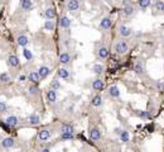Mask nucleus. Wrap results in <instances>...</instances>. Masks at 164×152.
Returning <instances> with one entry per match:
<instances>
[{"instance_id":"1","label":"nucleus","mask_w":164,"mask_h":152,"mask_svg":"<svg viewBox=\"0 0 164 152\" xmlns=\"http://www.w3.org/2000/svg\"><path fill=\"white\" fill-rule=\"evenodd\" d=\"M115 49H116V52H117L119 55L126 53V52H128V44H126V42H125V41H119V42L116 43V46H115Z\"/></svg>"},{"instance_id":"2","label":"nucleus","mask_w":164,"mask_h":152,"mask_svg":"<svg viewBox=\"0 0 164 152\" xmlns=\"http://www.w3.org/2000/svg\"><path fill=\"white\" fill-rule=\"evenodd\" d=\"M67 8H68L69 12H76V10H78V8H79L78 0H69L68 4H67Z\"/></svg>"},{"instance_id":"3","label":"nucleus","mask_w":164,"mask_h":152,"mask_svg":"<svg viewBox=\"0 0 164 152\" xmlns=\"http://www.w3.org/2000/svg\"><path fill=\"white\" fill-rule=\"evenodd\" d=\"M49 137H51V132L48 129H42L38 133V138L40 141H47V139H49Z\"/></svg>"},{"instance_id":"4","label":"nucleus","mask_w":164,"mask_h":152,"mask_svg":"<svg viewBox=\"0 0 164 152\" xmlns=\"http://www.w3.org/2000/svg\"><path fill=\"white\" fill-rule=\"evenodd\" d=\"M134 71L138 73V75H141L144 72V66H143V62L141 61H136L134 63Z\"/></svg>"},{"instance_id":"5","label":"nucleus","mask_w":164,"mask_h":152,"mask_svg":"<svg viewBox=\"0 0 164 152\" xmlns=\"http://www.w3.org/2000/svg\"><path fill=\"white\" fill-rule=\"evenodd\" d=\"M18 118L17 117H14V115H10V117H8L7 119H5V123L9 125V127H15L17 124H18Z\"/></svg>"},{"instance_id":"6","label":"nucleus","mask_w":164,"mask_h":152,"mask_svg":"<svg viewBox=\"0 0 164 152\" xmlns=\"http://www.w3.org/2000/svg\"><path fill=\"white\" fill-rule=\"evenodd\" d=\"M90 136H91V139L92 141H99L101 138V133L97 128H92L91 132H90Z\"/></svg>"},{"instance_id":"7","label":"nucleus","mask_w":164,"mask_h":152,"mask_svg":"<svg viewBox=\"0 0 164 152\" xmlns=\"http://www.w3.org/2000/svg\"><path fill=\"white\" fill-rule=\"evenodd\" d=\"M100 27H101L102 29H105V31L110 29V28H111V19H110V18H104V19L101 20Z\"/></svg>"},{"instance_id":"8","label":"nucleus","mask_w":164,"mask_h":152,"mask_svg":"<svg viewBox=\"0 0 164 152\" xmlns=\"http://www.w3.org/2000/svg\"><path fill=\"white\" fill-rule=\"evenodd\" d=\"M8 63H9L10 66H13V67H17V66H19V58H18L17 56L12 55V56H9V58H8Z\"/></svg>"},{"instance_id":"9","label":"nucleus","mask_w":164,"mask_h":152,"mask_svg":"<svg viewBox=\"0 0 164 152\" xmlns=\"http://www.w3.org/2000/svg\"><path fill=\"white\" fill-rule=\"evenodd\" d=\"M2 144H3V147H4V148H10V147H13V146H14V139H13V138H10V137L4 138V139H3V142H2Z\"/></svg>"},{"instance_id":"10","label":"nucleus","mask_w":164,"mask_h":152,"mask_svg":"<svg viewBox=\"0 0 164 152\" xmlns=\"http://www.w3.org/2000/svg\"><path fill=\"white\" fill-rule=\"evenodd\" d=\"M38 73H39V78H47L48 73H49V67H47V66H42V67H39Z\"/></svg>"},{"instance_id":"11","label":"nucleus","mask_w":164,"mask_h":152,"mask_svg":"<svg viewBox=\"0 0 164 152\" xmlns=\"http://www.w3.org/2000/svg\"><path fill=\"white\" fill-rule=\"evenodd\" d=\"M119 31H120V34H121L122 37H129V36L131 34V29H130L129 27H126V26H121Z\"/></svg>"},{"instance_id":"12","label":"nucleus","mask_w":164,"mask_h":152,"mask_svg":"<svg viewBox=\"0 0 164 152\" xmlns=\"http://www.w3.org/2000/svg\"><path fill=\"white\" fill-rule=\"evenodd\" d=\"M59 26L62 27V28H69V26H71V20L67 18V17H62L61 18V20H59Z\"/></svg>"},{"instance_id":"13","label":"nucleus","mask_w":164,"mask_h":152,"mask_svg":"<svg viewBox=\"0 0 164 152\" xmlns=\"http://www.w3.org/2000/svg\"><path fill=\"white\" fill-rule=\"evenodd\" d=\"M99 57L102 58V60H106V58L109 57V49H107L106 47H101V48L99 49Z\"/></svg>"},{"instance_id":"14","label":"nucleus","mask_w":164,"mask_h":152,"mask_svg":"<svg viewBox=\"0 0 164 152\" xmlns=\"http://www.w3.org/2000/svg\"><path fill=\"white\" fill-rule=\"evenodd\" d=\"M109 94H110V95H111L112 98H117V96L120 95L119 88H117V86H115V85L110 86V89H109Z\"/></svg>"},{"instance_id":"15","label":"nucleus","mask_w":164,"mask_h":152,"mask_svg":"<svg viewBox=\"0 0 164 152\" xmlns=\"http://www.w3.org/2000/svg\"><path fill=\"white\" fill-rule=\"evenodd\" d=\"M61 132H62V133H71V134H73V133H74V129H73V127L69 125V124H63L62 128H61Z\"/></svg>"},{"instance_id":"16","label":"nucleus","mask_w":164,"mask_h":152,"mask_svg":"<svg viewBox=\"0 0 164 152\" xmlns=\"http://www.w3.org/2000/svg\"><path fill=\"white\" fill-rule=\"evenodd\" d=\"M44 15H46L47 19H53V18L56 17V10H54L53 8H48V9L44 12Z\"/></svg>"},{"instance_id":"17","label":"nucleus","mask_w":164,"mask_h":152,"mask_svg":"<svg viewBox=\"0 0 164 152\" xmlns=\"http://www.w3.org/2000/svg\"><path fill=\"white\" fill-rule=\"evenodd\" d=\"M17 42H18V44H19V46L25 47V46L28 44V37H27V36H19V37H18V39H17Z\"/></svg>"},{"instance_id":"18","label":"nucleus","mask_w":164,"mask_h":152,"mask_svg":"<svg viewBox=\"0 0 164 152\" xmlns=\"http://www.w3.org/2000/svg\"><path fill=\"white\" fill-rule=\"evenodd\" d=\"M47 98H48V100L51 102V103H54L56 102V99H57V93H56V90H49L48 93H47Z\"/></svg>"},{"instance_id":"19","label":"nucleus","mask_w":164,"mask_h":152,"mask_svg":"<svg viewBox=\"0 0 164 152\" xmlns=\"http://www.w3.org/2000/svg\"><path fill=\"white\" fill-rule=\"evenodd\" d=\"M39 73L38 72H35V71H33V72H30L29 73V80L32 81V83H34V84H37L38 81H39Z\"/></svg>"},{"instance_id":"20","label":"nucleus","mask_w":164,"mask_h":152,"mask_svg":"<svg viewBox=\"0 0 164 152\" xmlns=\"http://www.w3.org/2000/svg\"><path fill=\"white\" fill-rule=\"evenodd\" d=\"M59 62H61V63H63V65L68 63V62H69V55H68L67 52L62 53V55L59 56Z\"/></svg>"},{"instance_id":"21","label":"nucleus","mask_w":164,"mask_h":152,"mask_svg":"<svg viewBox=\"0 0 164 152\" xmlns=\"http://www.w3.org/2000/svg\"><path fill=\"white\" fill-rule=\"evenodd\" d=\"M92 88H94L95 90H101V89L104 88V83H102L100 79H97V80H95V81L92 83Z\"/></svg>"},{"instance_id":"22","label":"nucleus","mask_w":164,"mask_h":152,"mask_svg":"<svg viewBox=\"0 0 164 152\" xmlns=\"http://www.w3.org/2000/svg\"><path fill=\"white\" fill-rule=\"evenodd\" d=\"M39 122H40V118H39L37 114H32V115L29 117V123H30V124H33V125H37Z\"/></svg>"},{"instance_id":"23","label":"nucleus","mask_w":164,"mask_h":152,"mask_svg":"<svg viewBox=\"0 0 164 152\" xmlns=\"http://www.w3.org/2000/svg\"><path fill=\"white\" fill-rule=\"evenodd\" d=\"M22 8L24 10H30L32 9V0H22Z\"/></svg>"},{"instance_id":"24","label":"nucleus","mask_w":164,"mask_h":152,"mask_svg":"<svg viewBox=\"0 0 164 152\" xmlns=\"http://www.w3.org/2000/svg\"><path fill=\"white\" fill-rule=\"evenodd\" d=\"M133 13H134V8H133L131 5H125V8H124V14H125V17H130Z\"/></svg>"},{"instance_id":"25","label":"nucleus","mask_w":164,"mask_h":152,"mask_svg":"<svg viewBox=\"0 0 164 152\" xmlns=\"http://www.w3.org/2000/svg\"><path fill=\"white\" fill-rule=\"evenodd\" d=\"M136 114L140 117V118H143V119H150L151 118V115L148 113V112H141V110H136Z\"/></svg>"},{"instance_id":"26","label":"nucleus","mask_w":164,"mask_h":152,"mask_svg":"<svg viewBox=\"0 0 164 152\" xmlns=\"http://www.w3.org/2000/svg\"><path fill=\"white\" fill-rule=\"evenodd\" d=\"M9 80H10L9 73H7V72L0 73V83H9Z\"/></svg>"},{"instance_id":"27","label":"nucleus","mask_w":164,"mask_h":152,"mask_svg":"<svg viewBox=\"0 0 164 152\" xmlns=\"http://www.w3.org/2000/svg\"><path fill=\"white\" fill-rule=\"evenodd\" d=\"M120 138H121V141H122V142H129V139H130L129 132H126V131H122V132L120 133Z\"/></svg>"},{"instance_id":"28","label":"nucleus","mask_w":164,"mask_h":152,"mask_svg":"<svg viewBox=\"0 0 164 152\" xmlns=\"http://www.w3.org/2000/svg\"><path fill=\"white\" fill-rule=\"evenodd\" d=\"M58 76L62 79H67L68 78V71L66 68H59L58 70Z\"/></svg>"},{"instance_id":"29","label":"nucleus","mask_w":164,"mask_h":152,"mask_svg":"<svg viewBox=\"0 0 164 152\" xmlns=\"http://www.w3.org/2000/svg\"><path fill=\"white\" fill-rule=\"evenodd\" d=\"M101 103H102V99H101V96L97 95V96H95V98L92 99V103H91V104H92L94 107H100Z\"/></svg>"},{"instance_id":"30","label":"nucleus","mask_w":164,"mask_h":152,"mask_svg":"<svg viewBox=\"0 0 164 152\" xmlns=\"http://www.w3.org/2000/svg\"><path fill=\"white\" fill-rule=\"evenodd\" d=\"M154 9L158 12H164V3L163 2H156L154 4Z\"/></svg>"},{"instance_id":"31","label":"nucleus","mask_w":164,"mask_h":152,"mask_svg":"<svg viewBox=\"0 0 164 152\" xmlns=\"http://www.w3.org/2000/svg\"><path fill=\"white\" fill-rule=\"evenodd\" d=\"M150 0H139V5H140V8H143V9H145V8H148L149 5H150Z\"/></svg>"},{"instance_id":"32","label":"nucleus","mask_w":164,"mask_h":152,"mask_svg":"<svg viewBox=\"0 0 164 152\" xmlns=\"http://www.w3.org/2000/svg\"><path fill=\"white\" fill-rule=\"evenodd\" d=\"M44 28H46L47 31H53V29H54L53 22H52V20H47V22L44 23Z\"/></svg>"},{"instance_id":"33","label":"nucleus","mask_w":164,"mask_h":152,"mask_svg":"<svg viewBox=\"0 0 164 152\" xmlns=\"http://www.w3.org/2000/svg\"><path fill=\"white\" fill-rule=\"evenodd\" d=\"M92 70L95 71V73H101V72L104 71V67H102V65H99V63H96V65H94Z\"/></svg>"},{"instance_id":"34","label":"nucleus","mask_w":164,"mask_h":152,"mask_svg":"<svg viewBox=\"0 0 164 152\" xmlns=\"http://www.w3.org/2000/svg\"><path fill=\"white\" fill-rule=\"evenodd\" d=\"M23 55H24V57H25L28 61L32 60V57H33V56H32V52H30L28 48H24V49H23Z\"/></svg>"},{"instance_id":"35","label":"nucleus","mask_w":164,"mask_h":152,"mask_svg":"<svg viewBox=\"0 0 164 152\" xmlns=\"http://www.w3.org/2000/svg\"><path fill=\"white\" fill-rule=\"evenodd\" d=\"M51 88H52V90H57V89H59V88H61L59 81H58V80H53V81L51 83Z\"/></svg>"},{"instance_id":"36","label":"nucleus","mask_w":164,"mask_h":152,"mask_svg":"<svg viewBox=\"0 0 164 152\" xmlns=\"http://www.w3.org/2000/svg\"><path fill=\"white\" fill-rule=\"evenodd\" d=\"M61 138L64 139V141H67V139H73V134H71V133H62Z\"/></svg>"},{"instance_id":"37","label":"nucleus","mask_w":164,"mask_h":152,"mask_svg":"<svg viewBox=\"0 0 164 152\" xmlns=\"http://www.w3.org/2000/svg\"><path fill=\"white\" fill-rule=\"evenodd\" d=\"M5 110H7V105H5V103L0 102V113H3V112H5Z\"/></svg>"},{"instance_id":"38","label":"nucleus","mask_w":164,"mask_h":152,"mask_svg":"<svg viewBox=\"0 0 164 152\" xmlns=\"http://www.w3.org/2000/svg\"><path fill=\"white\" fill-rule=\"evenodd\" d=\"M37 91H38L37 86H30V88H29V93H30V94H37Z\"/></svg>"},{"instance_id":"39","label":"nucleus","mask_w":164,"mask_h":152,"mask_svg":"<svg viewBox=\"0 0 164 152\" xmlns=\"http://www.w3.org/2000/svg\"><path fill=\"white\" fill-rule=\"evenodd\" d=\"M156 86H158V89H159V90H163V89H164V84H163V83H158V85H156Z\"/></svg>"},{"instance_id":"40","label":"nucleus","mask_w":164,"mask_h":152,"mask_svg":"<svg viewBox=\"0 0 164 152\" xmlns=\"http://www.w3.org/2000/svg\"><path fill=\"white\" fill-rule=\"evenodd\" d=\"M0 125H2V127H3V128H4V129L7 131V132H9V128H8V127H7L5 124H3V123H2V124H0Z\"/></svg>"},{"instance_id":"41","label":"nucleus","mask_w":164,"mask_h":152,"mask_svg":"<svg viewBox=\"0 0 164 152\" xmlns=\"http://www.w3.org/2000/svg\"><path fill=\"white\" fill-rule=\"evenodd\" d=\"M19 79H20V81H24V80L27 79V76H25V75H22V76H20Z\"/></svg>"},{"instance_id":"42","label":"nucleus","mask_w":164,"mask_h":152,"mask_svg":"<svg viewBox=\"0 0 164 152\" xmlns=\"http://www.w3.org/2000/svg\"><path fill=\"white\" fill-rule=\"evenodd\" d=\"M115 133H116V134H120V133H121V129H120V128H116V129H115Z\"/></svg>"},{"instance_id":"43","label":"nucleus","mask_w":164,"mask_h":152,"mask_svg":"<svg viewBox=\"0 0 164 152\" xmlns=\"http://www.w3.org/2000/svg\"><path fill=\"white\" fill-rule=\"evenodd\" d=\"M42 152H49V149H47V148H44V149H42Z\"/></svg>"}]
</instances>
